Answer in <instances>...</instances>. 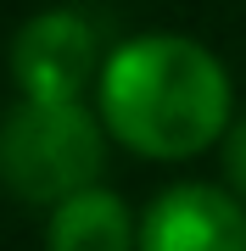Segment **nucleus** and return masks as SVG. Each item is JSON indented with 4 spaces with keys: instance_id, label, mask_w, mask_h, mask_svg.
I'll list each match as a JSON object with an SVG mask.
<instances>
[{
    "instance_id": "6",
    "label": "nucleus",
    "mask_w": 246,
    "mask_h": 251,
    "mask_svg": "<svg viewBox=\"0 0 246 251\" xmlns=\"http://www.w3.org/2000/svg\"><path fill=\"white\" fill-rule=\"evenodd\" d=\"M224 173H229V184L246 196V117L229 128V140H224Z\"/></svg>"
},
{
    "instance_id": "1",
    "label": "nucleus",
    "mask_w": 246,
    "mask_h": 251,
    "mask_svg": "<svg viewBox=\"0 0 246 251\" xmlns=\"http://www.w3.org/2000/svg\"><path fill=\"white\" fill-rule=\"evenodd\" d=\"M101 117L129 151L179 162L229 123V78L201 45L173 34L129 39L101 67Z\"/></svg>"
},
{
    "instance_id": "5",
    "label": "nucleus",
    "mask_w": 246,
    "mask_h": 251,
    "mask_svg": "<svg viewBox=\"0 0 246 251\" xmlns=\"http://www.w3.org/2000/svg\"><path fill=\"white\" fill-rule=\"evenodd\" d=\"M45 251H129L135 246V229H129V212L112 190H79V196L56 201Z\"/></svg>"
},
{
    "instance_id": "2",
    "label": "nucleus",
    "mask_w": 246,
    "mask_h": 251,
    "mask_svg": "<svg viewBox=\"0 0 246 251\" xmlns=\"http://www.w3.org/2000/svg\"><path fill=\"white\" fill-rule=\"evenodd\" d=\"M101 173V128L79 100H23L0 128V179L28 201H67Z\"/></svg>"
},
{
    "instance_id": "3",
    "label": "nucleus",
    "mask_w": 246,
    "mask_h": 251,
    "mask_svg": "<svg viewBox=\"0 0 246 251\" xmlns=\"http://www.w3.org/2000/svg\"><path fill=\"white\" fill-rule=\"evenodd\" d=\"M11 73L23 100H79L95 78V34L73 11H39L11 39Z\"/></svg>"
},
{
    "instance_id": "4",
    "label": "nucleus",
    "mask_w": 246,
    "mask_h": 251,
    "mask_svg": "<svg viewBox=\"0 0 246 251\" xmlns=\"http://www.w3.org/2000/svg\"><path fill=\"white\" fill-rule=\"evenodd\" d=\"M140 251H246V212L213 184H173L151 201Z\"/></svg>"
}]
</instances>
